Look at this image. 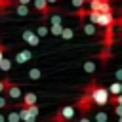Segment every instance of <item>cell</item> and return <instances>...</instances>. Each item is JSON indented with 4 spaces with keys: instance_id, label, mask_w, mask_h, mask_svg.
Listing matches in <instances>:
<instances>
[{
    "instance_id": "cell-3",
    "label": "cell",
    "mask_w": 122,
    "mask_h": 122,
    "mask_svg": "<svg viewBox=\"0 0 122 122\" xmlns=\"http://www.w3.org/2000/svg\"><path fill=\"white\" fill-rule=\"evenodd\" d=\"M32 6H34V10H36V11H40L42 21H46L50 13H57V11H59L57 8H51L46 0H34V4H32Z\"/></svg>"
},
{
    "instance_id": "cell-30",
    "label": "cell",
    "mask_w": 122,
    "mask_h": 122,
    "mask_svg": "<svg viewBox=\"0 0 122 122\" xmlns=\"http://www.w3.org/2000/svg\"><path fill=\"white\" fill-rule=\"evenodd\" d=\"M118 122H122V118H118Z\"/></svg>"
},
{
    "instance_id": "cell-14",
    "label": "cell",
    "mask_w": 122,
    "mask_h": 122,
    "mask_svg": "<svg viewBox=\"0 0 122 122\" xmlns=\"http://www.w3.org/2000/svg\"><path fill=\"white\" fill-rule=\"evenodd\" d=\"M6 122H21L19 111H10V112L6 114Z\"/></svg>"
},
{
    "instance_id": "cell-6",
    "label": "cell",
    "mask_w": 122,
    "mask_h": 122,
    "mask_svg": "<svg viewBox=\"0 0 122 122\" xmlns=\"http://www.w3.org/2000/svg\"><path fill=\"white\" fill-rule=\"evenodd\" d=\"M21 38H23V42H27L29 46H38V44H40V36H38L34 30H30V29H23Z\"/></svg>"
},
{
    "instance_id": "cell-25",
    "label": "cell",
    "mask_w": 122,
    "mask_h": 122,
    "mask_svg": "<svg viewBox=\"0 0 122 122\" xmlns=\"http://www.w3.org/2000/svg\"><path fill=\"white\" fill-rule=\"evenodd\" d=\"M29 112H30L32 116H38V114H40V107H38V105H34V107H30V109H29Z\"/></svg>"
},
{
    "instance_id": "cell-8",
    "label": "cell",
    "mask_w": 122,
    "mask_h": 122,
    "mask_svg": "<svg viewBox=\"0 0 122 122\" xmlns=\"http://www.w3.org/2000/svg\"><path fill=\"white\" fill-rule=\"evenodd\" d=\"M32 59V51L30 50H21V51H17L15 53V63L17 65H23V63H27V61H30Z\"/></svg>"
},
{
    "instance_id": "cell-20",
    "label": "cell",
    "mask_w": 122,
    "mask_h": 122,
    "mask_svg": "<svg viewBox=\"0 0 122 122\" xmlns=\"http://www.w3.org/2000/svg\"><path fill=\"white\" fill-rule=\"evenodd\" d=\"M84 71H86L88 74H93V72H95V63H93V61H86V63H84Z\"/></svg>"
},
{
    "instance_id": "cell-22",
    "label": "cell",
    "mask_w": 122,
    "mask_h": 122,
    "mask_svg": "<svg viewBox=\"0 0 122 122\" xmlns=\"http://www.w3.org/2000/svg\"><path fill=\"white\" fill-rule=\"evenodd\" d=\"M72 36H74V32H72V29H69V27H65V29H63V34H61V38H63V40H71Z\"/></svg>"
},
{
    "instance_id": "cell-16",
    "label": "cell",
    "mask_w": 122,
    "mask_h": 122,
    "mask_svg": "<svg viewBox=\"0 0 122 122\" xmlns=\"http://www.w3.org/2000/svg\"><path fill=\"white\" fill-rule=\"evenodd\" d=\"M0 71H2V72H10V71H11V59H8V57L2 59V61H0Z\"/></svg>"
},
{
    "instance_id": "cell-13",
    "label": "cell",
    "mask_w": 122,
    "mask_h": 122,
    "mask_svg": "<svg viewBox=\"0 0 122 122\" xmlns=\"http://www.w3.org/2000/svg\"><path fill=\"white\" fill-rule=\"evenodd\" d=\"M109 93H111V97L122 95V82H112V84L109 86Z\"/></svg>"
},
{
    "instance_id": "cell-24",
    "label": "cell",
    "mask_w": 122,
    "mask_h": 122,
    "mask_svg": "<svg viewBox=\"0 0 122 122\" xmlns=\"http://www.w3.org/2000/svg\"><path fill=\"white\" fill-rule=\"evenodd\" d=\"M50 23H51V25H61V15H59V13L51 15V17H50Z\"/></svg>"
},
{
    "instance_id": "cell-18",
    "label": "cell",
    "mask_w": 122,
    "mask_h": 122,
    "mask_svg": "<svg viewBox=\"0 0 122 122\" xmlns=\"http://www.w3.org/2000/svg\"><path fill=\"white\" fill-rule=\"evenodd\" d=\"M82 27H84V32L90 34V36H93V34L97 32V30H95V25H92V23H84Z\"/></svg>"
},
{
    "instance_id": "cell-1",
    "label": "cell",
    "mask_w": 122,
    "mask_h": 122,
    "mask_svg": "<svg viewBox=\"0 0 122 122\" xmlns=\"http://www.w3.org/2000/svg\"><path fill=\"white\" fill-rule=\"evenodd\" d=\"M84 93H90L92 99H93V105H99V107H105L109 101H111V93H109V88H103L97 80H92L84 90Z\"/></svg>"
},
{
    "instance_id": "cell-5",
    "label": "cell",
    "mask_w": 122,
    "mask_h": 122,
    "mask_svg": "<svg viewBox=\"0 0 122 122\" xmlns=\"http://www.w3.org/2000/svg\"><path fill=\"white\" fill-rule=\"evenodd\" d=\"M88 8H90L92 11H97V13H112V11H114L112 4H109V2H105V0H92V2L88 4Z\"/></svg>"
},
{
    "instance_id": "cell-4",
    "label": "cell",
    "mask_w": 122,
    "mask_h": 122,
    "mask_svg": "<svg viewBox=\"0 0 122 122\" xmlns=\"http://www.w3.org/2000/svg\"><path fill=\"white\" fill-rule=\"evenodd\" d=\"M92 107H93V99H92V95L82 92V95L76 99V109H78V111H80V112L86 116V114L92 111Z\"/></svg>"
},
{
    "instance_id": "cell-9",
    "label": "cell",
    "mask_w": 122,
    "mask_h": 122,
    "mask_svg": "<svg viewBox=\"0 0 122 122\" xmlns=\"http://www.w3.org/2000/svg\"><path fill=\"white\" fill-rule=\"evenodd\" d=\"M13 10H15V13H17V15H21V17H25V15H29V13H30V8H29L27 4H21L19 0H15Z\"/></svg>"
},
{
    "instance_id": "cell-11",
    "label": "cell",
    "mask_w": 122,
    "mask_h": 122,
    "mask_svg": "<svg viewBox=\"0 0 122 122\" xmlns=\"http://www.w3.org/2000/svg\"><path fill=\"white\" fill-rule=\"evenodd\" d=\"M6 93H8V97H10V99H21V95H23V92H21V86H19V84H13Z\"/></svg>"
},
{
    "instance_id": "cell-29",
    "label": "cell",
    "mask_w": 122,
    "mask_h": 122,
    "mask_svg": "<svg viewBox=\"0 0 122 122\" xmlns=\"http://www.w3.org/2000/svg\"><path fill=\"white\" fill-rule=\"evenodd\" d=\"M78 122H92V120H90V118H88V116H82V118H80V120H78Z\"/></svg>"
},
{
    "instance_id": "cell-23",
    "label": "cell",
    "mask_w": 122,
    "mask_h": 122,
    "mask_svg": "<svg viewBox=\"0 0 122 122\" xmlns=\"http://www.w3.org/2000/svg\"><path fill=\"white\" fill-rule=\"evenodd\" d=\"M8 51H10V48H8V46H4V44L0 42V61H2V59H6V53H8Z\"/></svg>"
},
{
    "instance_id": "cell-15",
    "label": "cell",
    "mask_w": 122,
    "mask_h": 122,
    "mask_svg": "<svg viewBox=\"0 0 122 122\" xmlns=\"http://www.w3.org/2000/svg\"><path fill=\"white\" fill-rule=\"evenodd\" d=\"M42 76V71L38 69V67H32V69H29V78L30 80H38Z\"/></svg>"
},
{
    "instance_id": "cell-10",
    "label": "cell",
    "mask_w": 122,
    "mask_h": 122,
    "mask_svg": "<svg viewBox=\"0 0 122 122\" xmlns=\"http://www.w3.org/2000/svg\"><path fill=\"white\" fill-rule=\"evenodd\" d=\"M90 13H92V11H90V8H82V10H76V11H72L71 15L78 17V19H80V23L84 25V21H86V19H90Z\"/></svg>"
},
{
    "instance_id": "cell-19",
    "label": "cell",
    "mask_w": 122,
    "mask_h": 122,
    "mask_svg": "<svg viewBox=\"0 0 122 122\" xmlns=\"http://www.w3.org/2000/svg\"><path fill=\"white\" fill-rule=\"evenodd\" d=\"M109 120V114L105 111H97L95 112V122H107Z\"/></svg>"
},
{
    "instance_id": "cell-12",
    "label": "cell",
    "mask_w": 122,
    "mask_h": 122,
    "mask_svg": "<svg viewBox=\"0 0 122 122\" xmlns=\"http://www.w3.org/2000/svg\"><path fill=\"white\" fill-rule=\"evenodd\" d=\"M19 116H21V122H36V116H32L25 107H19Z\"/></svg>"
},
{
    "instance_id": "cell-17",
    "label": "cell",
    "mask_w": 122,
    "mask_h": 122,
    "mask_svg": "<svg viewBox=\"0 0 122 122\" xmlns=\"http://www.w3.org/2000/svg\"><path fill=\"white\" fill-rule=\"evenodd\" d=\"M63 25H50V32L53 34V36H61L63 34Z\"/></svg>"
},
{
    "instance_id": "cell-7",
    "label": "cell",
    "mask_w": 122,
    "mask_h": 122,
    "mask_svg": "<svg viewBox=\"0 0 122 122\" xmlns=\"http://www.w3.org/2000/svg\"><path fill=\"white\" fill-rule=\"evenodd\" d=\"M36 101H38V99H36V93H34V92H27V93L23 95V101H21L17 107L30 109V107H34V105H36Z\"/></svg>"
},
{
    "instance_id": "cell-21",
    "label": "cell",
    "mask_w": 122,
    "mask_h": 122,
    "mask_svg": "<svg viewBox=\"0 0 122 122\" xmlns=\"http://www.w3.org/2000/svg\"><path fill=\"white\" fill-rule=\"evenodd\" d=\"M48 32H50V29H48L46 25H40V27L36 29V34H38L40 38H44V36H48Z\"/></svg>"
},
{
    "instance_id": "cell-2",
    "label": "cell",
    "mask_w": 122,
    "mask_h": 122,
    "mask_svg": "<svg viewBox=\"0 0 122 122\" xmlns=\"http://www.w3.org/2000/svg\"><path fill=\"white\" fill-rule=\"evenodd\" d=\"M72 116H74V107L72 105H65L51 116V122H69Z\"/></svg>"
},
{
    "instance_id": "cell-27",
    "label": "cell",
    "mask_w": 122,
    "mask_h": 122,
    "mask_svg": "<svg viewBox=\"0 0 122 122\" xmlns=\"http://www.w3.org/2000/svg\"><path fill=\"white\" fill-rule=\"evenodd\" d=\"M114 76H116V82H122V67L114 71Z\"/></svg>"
},
{
    "instance_id": "cell-26",
    "label": "cell",
    "mask_w": 122,
    "mask_h": 122,
    "mask_svg": "<svg viewBox=\"0 0 122 122\" xmlns=\"http://www.w3.org/2000/svg\"><path fill=\"white\" fill-rule=\"evenodd\" d=\"M112 111H114V114H116L118 118H122V105H116V107H112Z\"/></svg>"
},
{
    "instance_id": "cell-28",
    "label": "cell",
    "mask_w": 122,
    "mask_h": 122,
    "mask_svg": "<svg viewBox=\"0 0 122 122\" xmlns=\"http://www.w3.org/2000/svg\"><path fill=\"white\" fill-rule=\"evenodd\" d=\"M6 107H8V99H6L4 95H0V111H2V109H6Z\"/></svg>"
}]
</instances>
